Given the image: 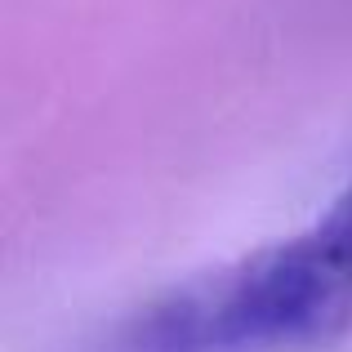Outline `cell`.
Wrapping results in <instances>:
<instances>
[{
    "instance_id": "1",
    "label": "cell",
    "mask_w": 352,
    "mask_h": 352,
    "mask_svg": "<svg viewBox=\"0 0 352 352\" xmlns=\"http://www.w3.org/2000/svg\"><path fill=\"white\" fill-rule=\"evenodd\" d=\"M352 335V183L312 228L192 276L112 352H308Z\"/></svg>"
}]
</instances>
